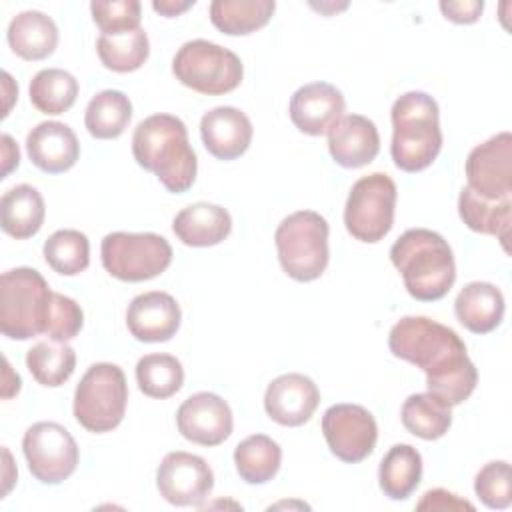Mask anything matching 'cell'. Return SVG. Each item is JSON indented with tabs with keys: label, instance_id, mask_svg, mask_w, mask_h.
I'll list each match as a JSON object with an SVG mask.
<instances>
[{
	"label": "cell",
	"instance_id": "3957f363",
	"mask_svg": "<svg viewBox=\"0 0 512 512\" xmlns=\"http://www.w3.org/2000/svg\"><path fill=\"white\" fill-rule=\"evenodd\" d=\"M390 260L400 272L406 292L420 302L444 298L456 280L450 244L428 228L406 230L392 244Z\"/></svg>",
	"mask_w": 512,
	"mask_h": 512
},
{
	"label": "cell",
	"instance_id": "b9f144b4",
	"mask_svg": "<svg viewBox=\"0 0 512 512\" xmlns=\"http://www.w3.org/2000/svg\"><path fill=\"white\" fill-rule=\"evenodd\" d=\"M20 162V150L8 134H2V176L6 178Z\"/></svg>",
	"mask_w": 512,
	"mask_h": 512
},
{
	"label": "cell",
	"instance_id": "f1b7e54d",
	"mask_svg": "<svg viewBox=\"0 0 512 512\" xmlns=\"http://www.w3.org/2000/svg\"><path fill=\"white\" fill-rule=\"evenodd\" d=\"M132 102L120 90H102L86 106L84 124L98 140L118 138L130 124Z\"/></svg>",
	"mask_w": 512,
	"mask_h": 512
},
{
	"label": "cell",
	"instance_id": "ee69618b",
	"mask_svg": "<svg viewBox=\"0 0 512 512\" xmlns=\"http://www.w3.org/2000/svg\"><path fill=\"white\" fill-rule=\"evenodd\" d=\"M20 376L16 372H12L8 360L4 358V384H2V396L4 398H10L14 394L20 392Z\"/></svg>",
	"mask_w": 512,
	"mask_h": 512
},
{
	"label": "cell",
	"instance_id": "4dcf8cb0",
	"mask_svg": "<svg viewBox=\"0 0 512 512\" xmlns=\"http://www.w3.org/2000/svg\"><path fill=\"white\" fill-rule=\"evenodd\" d=\"M26 366L38 384L58 388L72 376L76 352L68 342L40 340L26 352Z\"/></svg>",
	"mask_w": 512,
	"mask_h": 512
},
{
	"label": "cell",
	"instance_id": "44dd1931",
	"mask_svg": "<svg viewBox=\"0 0 512 512\" xmlns=\"http://www.w3.org/2000/svg\"><path fill=\"white\" fill-rule=\"evenodd\" d=\"M26 152L32 164L42 172L62 174L76 164L80 156V144L68 124L48 120L40 122L28 132Z\"/></svg>",
	"mask_w": 512,
	"mask_h": 512
},
{
	"label": "cell",
	"instance_id": "cb8c5ba5",
	"mask_svg": "<svg viewBox=\"0 0 512 512\" xmlns=\"http://www.w3.org/2000/svg\"><path fill=\"white\" fill-rule=\"evenodd\" d=\"M8 46L22 60H44L58 46L56 22L40 10H24L8 24Z\"/></svg>",
	"mask_w": 512,
	"mask_h": 512
},
{
	"label": "cell",
	"instance_id": "2e32d148",
	"mask_svg": "<svg viewBox=\"0 0 512 512\" xmlns=\"http://www.w3.org/2000/svg\"><path fill=\"white\" fill-rule=\"evenodd\" d=\"M320 404V390L312 378L290 372L274 378L264 394L266 414L280 426L306 424Z\"/></svg>",
	"mask_w": 512,
	"mask_h": 512
},
{
	"label": "cell",
	"instance_id": "603a6c76",
	"mask_svg": "<svg viewBox=\"0 0 512 512\" xmlns=\"http://www.w3.org/2000/svg\"><path fill=\"white\" fill-rule=\"evenodd\" d=\"M454 312L466 330L488 334L496 330L504 318V296L500 288L490 282H470L458 292Z\"/></svg>",
	"mask_w": 512,
	"mask_h": 512
},
{
	"label": "cell",
	"instance_id": "e575fe53",
	"mask_svg": "<svg viewBox=\"0 0 512 512\" xmlns=\"http://www.w3.org/2000/svg\"><path fill=\"white\" fill-rule=\"evenodd\" d=\"M136 382L142 394L166 400L184 384V368L176 356L146 354L136 364Z\"/></svg>",
	"mask_w": 512,
	"mask_h": 512
},
{
	"label": "cell",
	"instance_id": "ba28073f",
	"mask_svg": "<svg viewBox=\"0 0 512 512\" xmlns=\"http://www.w3.org/2000/svg\"><path fill=\"white\" fill-rule=\"evenodd\" d=\"M172 72L186 88L206 96H220L240 86L244 66L232 50L198 38L178 48Z\"/></svg>",
	"mask_w": 512,
	"mask_h": 512
},
{
	"label": "cell",
	"instance_id": "60d3db41",
	"mask_svg": "<svg viewBox=\"0 0 512 512\" xmlns=\"http://www.w3.org/2000/svg\"><path fill=\"white\" fill-rule=\"evenodd\" d=\"M440 10L446 20L456 24H472L480 18L484 10L482 0H458V2H440Z\"/></svg>",
	"mask_w": 512,
	"mask_h": 512
},
{
	"label": "cell",
	"instance_id": "30bf717a",
	"mask_svg": "<svg viewBox=\"0 0 512 512\" xmlns=\"http://www.w3.org/2000/svg\"><path fill=\"white\" fill-rule=\"evenodd\" d=\"M396 184L384 172L362 176L350 188L344 206V226L360 242H380L394 224Z\"/></svg>",
	"mask_w": 512,
	"mask_h": 512
},
{
	"label": "cell",
	"instance_id": "52a82bcc",
	"mask_svg": "<svg viewBox=\"0 0 512 512\" xmlns=\"http://www.w3.org/2000/svg\"><path fill=\"white\" fill-rule=\"evenodd\" d=\"M128 384L120 366L110 362L92 364L74 392V418L94 434L114 430L126 412Z\"/></svg>",
	"mask_w": 512,
	"mask_h": 512
},
{
	"label": "cell",
	"instance_id": "d6986e66",
	"mask_svg": "<svg viewBox=\"0 0 512 512\" xmlns=\"http://www.w3.org/2000/svg\"><path fill=\"white\" fill-rule=\"evenodd\" d=\"M250 118L234 106H216L200 120V136L204 148L218 160L240 158L252 142Z\"/></svg>",
	"mask_w": 512,
	"mask_h": 512
},
{
	"label": "cell",
	"instance_id": "f546056e",
	"mask_svg": "<svg viewBox=\"0 0 512 512\" xmlns=\"http://www.w3.org/2000/svg\"><path fill=\"white\" fill-rule=\"evenodd\" d=\"M280 462L282 450L266 434H252L234 450L236 472L248 484H266L272 480L280 470Z\"/></svg>",
	"mask_w": 512,
	"mask_h": 512
},
{
	"label": "cell",
	"instance_id": "1f68e13d",
	"mask_svg": "<svg viewBox=\"0 0 512 512\" xmlns=\"http://www.w3.org/2000/svg\"><path fill=\"white\" fill-rule=\"evenodd\" d=\"M400 418L404 428L422 440H438L452 426L450 406H446L430 392L408 396L402 404Z\"/></svg>",
	"mask_w": 512,
	"mask_h": 512
},
{
	"label": "cell",
	"instance_id": "74e56055",
	"mask_svg": "<svg viewBox=\"0 0 512 512\" xmlns=\"http://www.w3.org/2000/svg\"><path fill=\"white\" fill-rule=\"evenodd\" d=\"M140 2L138 0H94L90 4L92 20L102 34H122L140 28Z\"/></svg>",
	"mask_w": 512,
	"mask_h": 512
},
{
	"label": "cell",
	"instance_id": "8d00e7d4",
	"mask_svg": "<svg viewBox=\"0 0 512 512\" xmlns=\"http://www.w3.org/2000/svg\"><path fill=\"white\" fill-rule=\"evenodd\" d=\"M474 492L484 506L492 510H506L512 504L510 464L506 460L484 464L474 478Z\"/></svg>",
	"mask_w": 512,
	"mask_h": 512
},
{
	"label": "cell",
	"instance_id": "9c48e42d",
	"mask_svg": "<svg viewBox=\"0 0 512 512\" xmlns=\"http://www.w3.org/2000/svg\"><path fill=\"white\" fill-rule=\"evenodd\" d=\"M104 270L122 282L160 276L172 262V246L154 232H110L100 246Z\"/></svg>",
	"mask_w": 512,
	"mask_h": 512
},
{
	"label": "cell",
	"instance_id": "7402d4cb",
	"mask_svg": "<svg viewBox=\"0 0 512 512\" xmlns=\"http://www.w3.org/2000/svg\"><path fill=\"white\" fill-rule=\"evenodd\" d=\"M176 238L192 248L216 246L232 232V216L226 208L210 202H194L172 220Z\"/></svg>",
	"mask_w": 512,
	"mask_h": 512
},
{
	"label": "cell",
	"instance_id": "83f0119b",
	"mask_svg": "<svg viewBox=\"0 0 512 512\" xmlns=\"http://www.w3.org/2000/svg\"><path fill=\"white\" fill-rule=\"evenodd\" d=\"M276 10L274 0H214L210 22L228 36H246L266 26Z\"/></svg>",
	"mask_w": 512,
	"mask_h": 512
},
{
	"label": "cell",
	"instance_id": "f35d334b",
	"mask_svg": "<svg viewBox=\"0 0 512 512\" xmlns=\"http://www.w3.org/2000/svg\"><path fill=\"white\" fill-rule=\"evenodd\" d=\"M84 324V314L82 308L76 300L54 292V302H52V312L50 320L46 326V336L52 340H62L68 342L78 336Z\"/></svg>",
	"mask_w": 512,
	"mask_h": 512
},
{
	"label": "cell",
	"instance_id": "8fae6325",
	"mask_svg": "<svg viewBox=\"0 0 512 512\" xmlns=\"http://www.w3.org/2000/svg\"><path fill=\"white\" fill-rule=\"evenodd\" d=\"M22 452L30 474L42 484H60L78 466V444L58 422H36L22 438Z\"/></svg>",
	"mask_w": 512,
	"mask_h": 512
},
{
	"label": "cell",
	"instance_id": "5bb4252c",
	"mask_svg": "<svg viewBox=\"0 0 512 512\" xmlns=\"http://www.w3.org/2000/svg\"><path fill=\"white\" fill-rule=\"evenodd\" d=\"M464 170L472 192L490 200L512 196V134L500 132L474 146Z\"/></svg>",
	"mask_w": 512,
	"mask_h": 512
},
{
	"label": "cell",
	"instance_id": "d4e9b609",
	"mask_svg": "<svg viewBox=\"0 0 512 512\" xmlns=\"http://www.w3.org/2000/svg\"><path fill=\"white\" fill-rule=\"evenodd\" d=\"M458 214L470 230L496 236L502 248L510 252L508 240L512 224V196L490 200L464 186L458 196Z\"/></svg>",
	"mask_w": 512,
	"mask_h": 512
},
{
	"label": "cell",
	"instance_id": "4fadbf2b",
	"mask_svg": "<svg viewBox=\"0 0 512 512\" xmlns=\"http://www.w3.org/2000/svg\"><path fill=\"white\" fill-rule=\"evenodd\" d=\"M156 486L160 496L174 506H202L214 488V474L204 458L176 450L162 458Z\"/></svg>",
	"mask_w": 512,
	"mask_h": 512
},
{
	"label": "cell",
	"instance_id": "7a4b0ae2",
	"mask_svg": "<svg viewBox=\"0 0 512 512\" xmlns=\"http://www.w3.org/2000/svg\"><path fill=\"white\" fill-rule=\"evenodd\" d=\"M132 154L138 166L152 172L174 194L192 188L198 160L188 142L186 124L172 114L144 118L132 134Z\"/></svg>",
	"mask_w": 512,
	"mask_h": 512
},
{
	"label": "cell",
	"instance_id": "4316f807",
	"mask_svg": "<svg viewBox=\"0 0 512 512\" xmlns=\"http://www.w3.org/2000/svg\"><path fill=\"white\" fill-rule=\"evenodd\" d=\"M422 456L410 444H394L378 468V484L390 500H406L420 484Z\"/></svg>",
	"mask_w": 512,
	"mask_h": 512
},
{
	"label": "cell",
	"instance_id": "8992f818",
	"mask_svg": "<svg viewBox=\"0 0 512 512\" xmlns=\"http://www.w3.org/2000/svg\"><path fill=\"white\" fill-rule=\"evenodd\" d=\"M328 222L314 210L286 216L274 234L282 270L296 282L320 278L328 266Z\"/></svg>",
	"mask_w": 512,
	"mask_h": 512
},
{
	"label": "cell",
	"instance_id": "ab89813d",
	"mask_svg": "<svg viewBox=\"0 0 512 512\" xmlns=\"http://www.w3.org/2000/svg\"><path fill=\"white\" fill-rule=\"evenodd\" d=\"M418 510H474V504L458 498L454 492H448L444 488L428 490L422 500L416 504Z\"/></svg>",
	"mask_w": 512,
	"mask_h": 512
},
{
	"label": "cell",
	"instance_id": "ac0fdd59",
	"mask_svg": "<svg viewBox=\"0 0 512 512\" xmlns=\"http://www.w3.org/2000/svg\"><path fill=\"white\" fill-rule=\"evenodd\" d=\"M182 312L174 296L152 290L138 294L126 310L128 332L140 342H166L176 336Z\"/></svg>",
	"mask_w": 512,
	"mask_h": 512
},
{
	"label": "cell",
	"instance_id": "d6a6232c",
	"mask_svg": "<svg viewBox=\"0 0 512 512\" xmlns=\"http://www.w3.org/2000/svg\"><path fill=\"white\" fill-rule=\"evenodd\" d=\"M32 106L50 116L64 114L78 98V80L62 68H44L34 74L28 86Z\"/></svg>",
	"mask_w": 512,
	"mask_h": 512
},
{
	"label": "cell",
	"instance_id": "836d02e7",
	"mask_svg": "<svg viewBox=\"0 0 512 512\" xmlns=\"http://www.w3.org/2000/svg\"><path fill=\"white\" fill-rule=\"evenodd\" d=\"M96 52L108 70L120 74L134 72L148 60V34L142 26L122 34H100L96 40Z\"/></svg>",
	"mask_w": 512,
	"mask_h": 512
},
{
	"label": "cell",
	"instance_id": "ffe728a7",
	"mask_svg": "<svg viewBox=\"0 0 512 512\" xmlns=\"http://www.w3.org/2000/svg\"><path fill=\"white\" fill-rule=\"evenodd\" d=\"M328 150L342 168H362L378 156V128L362 114H346L328 130Z\"/></svg>",
	"mask_w": 512,
	"mask_h": 512
},
{
	"label": "cell",
	"instance_id": "6da1fadb",
	"mask_svg": "<svg viewBox=\"0 0 512 512\" xmlns=\"http://www.w3.org/2000/svg\"><path fill=\"white\" fill-rule=\"evenodd\" d=\"M390 352L426 374V388L446 406H458L476 388L478 372L464 340L426 316H404L388 334Z\"/></svg>",
	"mask_w": 512,
	"mask_h": 512
},
{
	"label": "cell",
	"instance_id": "9a60e30c",
	"mask_svg": "<svg viewBox=\"0 0 512 512\" xmlns=\"http://www.w3.org/2000/svg\"><path fill=\"white\" fill-rule=\"evenodd\" d=\"M232 410L224 398L212 392L188 396L178 412V432L200 446H218L232 434Z\"/></svg>",
	"mask_w": 512,
	"mask_h": 512
},
{
	"label": "cell",
	"instance_id": "d590c367",
	"mask_svg": "<svg viewBox=\"0 0 512 512\" xmlns=\"http://www.w3.org/2000/svg\"><path fill=\"white\" fill-rule=\"evenodd\" d=\"M44 260L54 272L76 276L90 264V242L80 230H56L44 242Z\"/></svg>",
	"mask_w": 512,
	"mask_h": 512
},
{
	"label": "cell",
	"instance_id": "7c38bea8",
	"mask_svg": "<svg viewBox=\"0 0 512 512\" xmlns=\"http://www.w3.org/2000/svg\"><path fill=\"white\" fill-rule=\"evenodd\" d=\"M322 434L338 460L356 464L372 454L378 440V426L364 406L334 404L322 416Z\"/></svg>",
	"mask_w": 512,
	"mask_h": 512
},
{
	"label": "cell",
	"instance_id": "277c9868",
	"mask_svg": "<svg viewBox=\"0 0 512 512\" xmlns=\"http://www.w3.org/2000/svg\"><path fill=\"white\" fill-rule=\"evenodd\" d=\"M390 116V154L396 168L404 172H420L428 168L442 148L440 110L436 100L420 90L406 92L396 98Z\"/></svg>",
	"mask_w": 512,
	"mask_h": 512
},
{
	"label": "cell",
	"instance_id": "5b68a950",
	"mask_svg": "<svg viewBox=\"0 0 512 512\" xmlns=\"http://www.w3.org/2000/svg\"><path fill=\"white\" fill-rule=\"evenodd\" d=\"M52 302L54 292L38 270H6L0 276V332L10 340L46 334Z\"/></svg>",
	"mask_w": 512,
	"mask_h": 512
},
{
	"label": "cell",
	"instance_id": "e0dca14e",
	"mask_svg": "<svg viewBox=\"0 0 512 512\" xmlns=\"http://www.w3.org/2000/svg\"><path fill=\"white\" fill-rule=\"evenodd\" d=\"M346 102L342 92L328 82H310L300 86L290 98L292 124L308 134L322 136L344 116Z\"/></svg>",
	"mask_w": 512,
	"mask_h": 512
},
{
	"label": "cell",
	"instance_id": "484cf974",
	"mask_svg": "<svg viewBox=\"0 0 512 512\" xmlns=\"http://www.w3.org/2000/svg\"><path fill=\"white\" fill-rule=\"evenodd\" d=\"M44 216V198L30 184H18L6 190L0 198L2 230L16 240H26L34 236L42 228Z\"/></svg>",
	"mask_w": 512,
	"mask_h": 512
},
{
	"label": "cell",
	"instance_id": "f6af8a7d",
	"mask_svg": "<svg viewBox=\"0 0 512 512\" xmlns=\"http://www.w3.org/2000/svg\"><path fill=\"white\" fill-rule=\"evenodd\" d=\"M2 454H4V458H6V474H4V480H6V484H4V492H2V494L6 496V494H8V490H10V486H12V482H14V478H10V476H8V468L12 466V460H10V452H8L6 448H2Z\"/></svg>",
	"mask_w": 512,
	"mask_h": 512
},
{
	"label": "cell",
	"instance_id": "7bdbcfd3",
	"mask_svg": "<svg viewBox=\"0 0 512 512\" xmlns=\"http://www.w3.org/2000/svg\"><path fill=\"white\" fill-rule=\"evenodd\" d=\"M194 6V0H186V2H178V0H156L152 2V8L154 12L166 16V18H174V16H180L182 12H186L188 8Z\"/></svg>",
	"mask_w": 512,
	"mask_h": 512
}]
</instances>
